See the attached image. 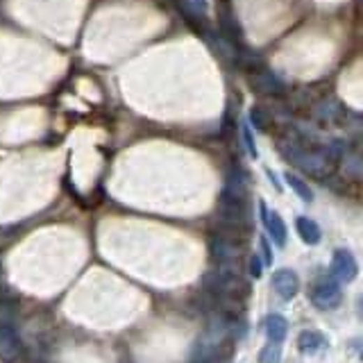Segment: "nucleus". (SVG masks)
<instances>
[{"instance_id":"f257e3e1","label":"nucleus","mask_w":363,"mask_h":363,"mask_svg":"<svg viewBox=\"0 0 363 363\" xmlns=\"http://www.w3.org/2000/svg\"><path fill=\"white\" fill-rule=\"evenodd\" d=\"M281 154H284V159L293 161L295 166H299L304 172H311L316 177H327L329 175V161L323 159L320 154H311L309 150L299 148L297 143L288 141V143H281L279 145Z\"/></svg>"},{"instance_id":"f03ea898","label":"nucleus","mask_w":363,"mask_h":363,"mask_svg":"<svg viewBox=\"0 0 363 363\" xmlns=\"http://www.w3.org/2000/svg\"><path fill=\"white\" fill-rule=\"evenodd\" d=\"M309 297H311V302L323 309V311H329V309L339 306L341 299H343V293H341V286L336 284L334 279H320L318 284L311 288V293H309Z\"/></svg>"},{"instance_id":"7ed1b4c3","label":"nucleus","mask_w":363,"mask_h":363,"mask_svg":"<svg viewBox=\"0 0 363 363\" xmlns=\"http://www.w3.org/2000/svg\"><path fill=\"white\" fill-rule=\"evenodd\" d=\"M248 82H250V87L261 96H281L286 91L284 82L272 75L270 71H263V68L257 71V73H250Z\"/></svg>"},{"instance_id":"20e7f679","label":"nucleus","mask_w":363,"mask_h":363,"mask_svg":"<svg viewBox=\"0 0 363 363\" xmlns=\"http://www.w3.org/2000/svg\"><path fill=\"white\" fill-rule=\"evenodd\" d=\"M23 352V345L14 325H0V359L5 363H14Z\"/></svg>"},{"instance_id":"39448f33","label":"nucleus","mask_w":363,"mask_h":363,"mask_svg":"<svg viewBox=\"0 0 363 363\" xmlns=\"http://www.w3.org/2000/svg\"><path fill=\"white\" fill-rule=\"evenodd\" d=\"M272 288H275V293L284 299V302H288V299H293L297 295L299 279H297V275L293 270L281 268V270L275 272V275H272Z\"/></svg>"},{"instance_id":"423d86ee","label":"nucleus","mask_w":363,"mask_h":363,"mask_svg":"<svg viewBox=\"0 0 363 363\" xmlns=\"http://www.w3.org/2000/svg\"><path fill=\"white\" fill-rule=\"evenodd\" d=\"M259 209H261V221H263V225H266L270 239L275 241L277 248H284L288 232H286L284 221H281V216L277 212H268V207L263 205V202H259Z\"/></svg>"},{"instance_id":"0eeeda50","label":"nucleus","mask_w":363,"mask_h":363,"mask_svg":"<svg viewBox=\"0 0 363 363\" xmlns=\"http://www.w3.org/2000/svg\"><path fill=\"white\" fill-rule=\"evenodd\" d=\"M332 272L336 275V279H341V281H352L354 277H357L359 266H357V261H354L350 250H336L334 252Z\"/></svg>"},{"instance_id":"6e6552de","label":"nucleus","mask_w":363,"mask_h":363,"mask_svg":"<svg viewBox=\"0 0 363 363\" xmlns=\"http://www.w3.org/2000/svg\"><path fill=\"white\" fill-rule=\"evenodd\" d=\"M236 243L227 236H216L212 241V257L214 261H218L221 266H230L234 268V259H236Z\"/></svg>"},{"instance_id":"1a4fd4ad","label":"nucleus","mask_w":363,"mask_h":363,"mask_svg":"<svg viewBox=\"0 0 363 363\" xmlns=\"http://www.w3.org/2000/svg\"><path fill=\"white\" fill-rule=\"evenodd\" d=\"M295 227H297L299 239H302L306 245H318V243H320L323 232H320V227H318V223L311 221V218L299 216L297 221H295Z\"/></svg>"},{"instance_id":"9d476101","label":"nucleus","mask_w":363,"mask_h":363,"mask_svg":"<svg viewBox=\"0 0 363 363\" xmlns=\"http://www.w3.org/2000/svg\"><path fill=\"white\" fill-rule=\"evenodd\" d=\"M266 334H268V339L270 343H281L286 339V334H288V323H286V318L284 316H279V313H270L266 316Z\"/></svg>"},{"instance_id":"9b49d317","label":"nucleus","mask_w":363,"mask_h":363,"mask_svg":"<svg viewBox=\"0 0 363 363\" xmlns=\"http://www.w3.org/2000/svg\"><path fill=\"white\" fill-rule=\"evenodd\" d=\"M323 336L316 332H302L297 336V348L302 354H316L318 350L323 348Z\"/></svg>"},{"instance_id":"f8f14e48","label":"nucleus","mask_w":363,"mask_h":363,"mask_svg":"<svg viewBox=\"0 0 363 363\" xmlns=\"http://www.w3.org/2000/svg\"><path fill=\"white\" fill-rule=\"evenodd\" d=\"M286 182H288V186L304 200V202H313V191H311V186H309L302 177H297L295 172H286Z\"/></svg>"},{"instance_id":"ddd939ff","label":"nucleus","mask_w":363,"mask_h":363,"mask_svg":"<svg viewBox=\"0 0 363 363\" xmlns=\"http://www.w3.org/2000/svg\"><path fill=\"white\" fill-rule=\"evenodd\" d=\"M250 123H252V127H254L257 132H268L270 118H268V114L263 112L261 107H252V109H250Z\"/></svg>"},{"instance_id":"4468645a","label":"nucleus","mask_w":363,"mask_h":363,"mask_svg":"<svg viewBox=\"0 0 363 363\" xmlns=\"http://www.w3.org/2000/svg\"><path fill=\"white\" fill-rule=\"evenodd\" d=\"M241 130H243V143H245V148H248L250 157H252V159H257V157H259V152H257V143H254V136H252L250 125H243Z\"/></svg>"},{"instance_id":"2eb2a0df","label":"nucleus","mask_w":363,"mask_h":363,"mask_svg":"<svg viewBox=\"0 0 363 363\" xmlns=\"http://www.w3.org/2000/svg\"><path fill=\"white\" fill-rule=\"evenodd\" d=\"M0 325H14V313L3 299H0Z\"/></svg>"},{"instance_id":"dca6fc26","label":"nucleus","mask_w":363,"mask_h":363,"mask_svg":"<svg viewBox=\"0 0 363 363\" xmlns=\"http://www.w3.org/2000/svg\"><path fill=\"white\" fill-rule=\"evenodd\" d=\"M250 275L257 277V279L263 275V261L259 259V254H254V257L250 259Z\"/></svg>"},{"instance_id":"f3484780","label":"nucleus","mask_w":363,"mask_h":363,"mask_svg":"<svg viewBox=\"0 0 363 363\" xmlns=\"http://www.w3.org/2000/svg\"><path fill=\"white\" fill-rule=\"evenodd\" d=\"M186 3H188V7L193 9V12H198L200 16H205V14H207V9H209L207 0H186Z\"/></svg>"},{"instance_id":"a211bd4d","label":"nucleus","mask_w":363,"mask_h":363,"mask_svg":"<svg viewBox=\"0 0 363 363\" xmlns=\"http://www.w3.org/2000/svg\"><path fill=\"white\" fill-rule=\"evenodd\" d=\"M259 243H261V252H263V263H270V245H268V241L261 239Z\"/></svg>"},{"instance_id":"6ab92c4d","label":"nucleus","mask_w":363,"mask_h":363,"mask_svg":"<svg viewBox=\"0 0 363 363\" xmlns=\"http://www.w3.org/2000/svg\"><path fill=\"white\" fill-rule=\"evenodd\" d=\"M266 172H268V177H270V182H272V186H275L277 191H281V184H279V179H277L275 172H272L270 168H266Z\"/></svg>"}]
</instances>
